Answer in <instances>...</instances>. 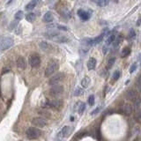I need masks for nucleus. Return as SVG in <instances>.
Masks as SVG:
<instances>
[{"label":"nucleus","mask_w":141,"mask_h":141,"mask_svg":"<svg viewBox=\"0 0 141 141\" xmlns=\"http://www.w3.org/2000/svg\"><path fill=\"white\" fill-rule=\"evenodd\" d=\"M64 86H60V85H57V86H53L52 87L49 89V94L51 97H57V96L60 95L64 92Z\"/></svg>","instance_id":"obj_5"},{"label":"nucleus","mask_w":141,"mask_h":141,"mask_svg":"<svg viewBox=\"0 0 141 141\" xmlns=\"http://www.w3.org/2000/svg\"><path fill=\"white\" fill-rule=\"evenodd\" d=\"M137 86H138V89H140V90H141V74H140V76H139V77H138V82H137Z\"/></svg>","instance_id":"obj_38"},{"label":"nucleus","mask_w":141,"mask_h":141,"mask_svg":"<svg viewBox=\"0 0 141 141\" xmlns=\"http://www.w3.org/2000/svg\"><path fill=\"white\" fill-rule=\"evenodd\" d=\"M85 109H86V104H85L84 102H79V107H78V112H79V114H83V112H84Z\"/></svg>","instance_id":"obj_25"},{"label":"nucleus","mask_w":141,"mask_h":141,"mask_svg":"<svg viewBox=\"0 0 141 141\" xmlns=\"http://www.w3.org/2000/svg\"><path fill=\"white\" fill-rule=\"evenodd\" d=\"M114 2H115V3H117V2H118V0H114Z\"/></svg>","instance_id":"obj_43"},{"label":"nucleus","mask_w":141,"mask_h":141,"mask_svg":"<svg viewBox=\"0 0 141 141\" xmlns=\"http://www.w3.org/2000/svg\"><path fill=\"white\" fill-rule=\"evenodd\" d=\"M16 64H17V67L20 70H24L26 68V61L25 59L22 57H20L16 61Z\"/></svg>","instance_id":"obj_14"},{"label":"nucleus","mask_w":141,"mask_h":141,"mask_svg":"<svg viewBox=\"0 0 141 141\" xmlns=\"http://www.w3.org/2000/svg\"><path fill=\"white\" fill-rule=\"evenodd\" d=\"M44 106H46L47 108H51L53 109L60 110V109H62L63 106H64V102H63L62 100L56 99V100H52V101H49Z\"/></svg>","instance_id":"obj_4"},{"label":"nucleus","mask_w":141,"mask_h":141,"mask_svg":"<svg viewBox=\"0 0 141 141\" xmlns=\"http://www.w3.org/2000/svg\"><path fill=\"white\" fill-rule=\"evenodd\" d=\"M132 110H133L132 106L131 104H129V103H125V104L122 107V113H123L124 115H125V116H130V115L132 113Z\"/></svg>","instance_id":"obj_11"},{"label":"nucleus","mask_w":141,"mask_h":141,"mask_svg":"<svg viewBox=\"0 0 141 141\" xmlns=\"http://www.w3.org/2000/svg\"><path fill=\"white\" fill-rule=\"evenodd\" d=\"M64 74L63 72H58L56 75H54L51 79H49V84L50 86H57L59 82H61L64 79Z\"/></svg>","instance_id":"obj_6"},{"label":"nucleus","mask_w":141,"mask_h":141,"mask_svg":"<svg viewBox=\"0 0 141 141\" xmlns=\"http://www.w3.org/2000/svg\"><path fill=\"white\" fill-rule=\"evenodd\" d=\"M120 75H121V73H120L119 70H116V72L113 73V76H112V79H114L115 81H116L118 79L120 78Z\"/></svg>","instance_id":"obj_29"},{"label":"nucleus","mask_w":141,"mask_h":141,"mask_svg":"<svg viewBox=\"0 0 141 141\" xmlns=\"http://www.w3.org/2000/svg\"><path fill=\"white\" fill-rule=\"evenodd\" d=\"M83 94V90L81 88H77L74 92V95L75 96H79Z\"/></svg>","instance_id":"obj_35"},{"label":"nucleus","mask_w":141,"mask_h":141,"mask_svg":"<svg viewBox=\"0 0 141 141\" xmlns=\"http://www.w3.org/2000/svg\"><path fill=\"white\" fill-rule=\"evenodd\" d=\"M57 27L58 29H60V30H64V31H67L68 28L66 27H64V26H60V25H57Z\"/></svg>","instance_id":"obj_37"},{"label":"nucleus","mask_w":141,"mask_h":141,"mask_svg":"<svg viewBox=\"0 0 141 141\" xmlns=\"http://www.w3.org/2000/svg\"><path fill=\"white\" fill-rule=\"evenodd\" d=\"M58 69H59V64L57 61H52V62H50L48 64L47 68L45 70V77L51 76Z\"/></svg>","instance_id":"obj_3"},{"label":"nucleus","mask_w":141,"mask_h":141,"mask_svg":"<svg viewBox=\"0 0 141 141\" xmlns=\"http://www.w3.org/2000/svg\"><path fill=\"white\" fill-rule=\"evenodd\" d=\"M39 114L42 115V116H46V117H50V113L47 110H44V109H41V110H39Z\"/></svg>","instance_id":"obj_28"},{"label":"nucleus","mask_w":141,"mask_h":141,"mask_svg":"<svg viewBox=\"0 0 141 141\" xmlns=\"http://www.w3.org/2000/svg\"><path fill=\"white\" fill-rule=\"evenodd\" d=\"M14 17H15L16 20H21L22 19L24 18L23 12H22V11H18V12L15 13V15H14Z\"/></svg>","instance_id":"obj_26"},{"label":"nucleus","mask_w":141,"mask_h":141,"mask_svg":"<svg viewBox=\"0 0 141 141\" xmlns=\"http://www.w3.org/2000/svg\"><path fill=\"white\" fill-rule=\"evenodd\" d=\"M29 64H30L31 67L33 68H38L41 64V58L39 55L37 54H33L29 57Z\"/></svg>","instance_id":"obj_7"},{"label":"nucleus","mask_w":141,"mask_h":141,"mask_svg":"<svg viewBox=\"0 0 141 141\" xmlns=\"http://www.w3.org/2000/svg\"><path fill=\"white\" fill-rule=\"evenodd\" d=\"M139 60H141V54L139 55Z\"/></svg>","instance_id":"obj_45"},{"label":"nucleus","mask_w":141,"mask_h":141,"mask_svg":"<svg viewBox=\"0 0 141 141\" xmlns=\"http://www.w3.org/2000/svg\"><path fill=\"white\" fill-rule=\"evenodd\" d=\"M136 69H137V64H132V65H131V69H130V72H131V73H132V72H134Z\"/></svg>","instance_id":"obj_39"},{"label":"nucleus","mask_w":141,"mask_h":141,"mask_svg":"<svg viewBox=\"0 0 141 141\" xmlns=\"http://www.w3.org/2000/svg\"><path fill=\"white\" fill-rule=\"evenodd\" d=\"M26 135H27V138L30 140L37 139L42 136V131L35 127H29L26 131Z\"/></svg>","instance_id":"obj_1"},{"label":"nucleus","mask_w":141,"mask_h":141,"mask_svg":"<svg viewBox=\"0 0 141 141\" xmlns=\"http://www.w3.org/2000/svg\"><path fill=\"white\" fill-rule=\"evenodd\" d=\"M89 84H90V78L86 76V77H85L84 79H82V81H81V86L84 88H86L89 86Z\"/></svg>","instance_id":"obj_20"},{"label":"nucleus","mask_w":141,"mask_h":141,"mask_svg":"<svg viewBox=\"0 0 141 141\" xmlns=\"http://www.w3.org/2000/svg\"><path fill=\"white\" fill-rule=\"evenodd\" d=\"M88 103H89V105L90 106H94V95H90L89 96V98H88Z\"/></svg>","instance_id":"obj_34"},{"label":"nucleus","mask_w":141,"mask_h":141,"mask_svg":"<svg viewBox=\"0 0 141 141\" xmlns=\"http://www.w3.org/2000/svg\"><path fill=\"white\" fill-rule=\"evenodd\" d=\"M109 3V0H98L96 5L100 7H104L106 5H108Z\"/></svg>","instance_id":"obj_24"},{"label":"nucleus","mask_w":141,"mask_h":141,"mask_svg":"<svg viewBox=\"0 0 141 141\" xmlns=\"http://www.w3.org/2000/svg\"><path fill=\"white\" fill-rule=\"evenodd\" d=\"M96 64H97V62H96V59L94 58V57H92V58H90L88 60L87 62V68L89 70H94L96 67Z\"/></svg>","instance_id":"obj_16"},{"label":"nucleus","mask_w":141,"mask_h":141,"mask_svg":"<svg viewBox=\"0 0 141 141\" xmlns=\"http://www.w3.org/2000/svg\"><path fill=\"white\" fill-rule=\"evenodd\" d=\"M115 41H116V34H112L109 35V37L107 39V41H106V46H109L110 45L112 42H114Z\"/></svg>","instance_id":"obj_21"},{"label":"nucleus","mask_w":141,"mask_h":141,"mask_svg":"<svg viewBox=\"0 0 141 141\" xmlns=\"http://www.w3.org/2000/svg\"><path fill=\"white\" fill-rule=\"evenodd\" d=\"M138 94H137V92L135 90H129L127 93H126L125 94V97L126 99L128 100V101H133L134 102L135 100L137 99V97H138Z\"/></svg>","instance_id":"obj_9"},{"label":"nucleus","mask_w":141,"mask_h":141,"mask_svg":"<svg viewBox=\"0 0 141 141\" xmlns=\"http://www.w3.org/2000/svg\"><path fill=\"white\" fill-rule=\"evenodd\" d=\"M14 44V41L11 37H2L1 42H0V49L1 51L6 50L10 49L12 45Z\"/></svg>","instance_id":"obj_2"},{"label":"nucleus","mask_w":141,"mask_h":141,"mask_svg":"<svg viewBox=\"0 0 141 141\" xmlns=\"http://www.w3.org/2000/svg\"><path fill=\"white\" fill-rule=\"evenodd\" d=\"M108 52V46H104L103 47V54H106Z\"/></svg>","instance_id":"obj_40"},{"label":"nucleus","mask_w":141,"mask_h":141,"mask_svg":"<svg viewBox=\"0 0 141 141\" xmlns=\"http://www.w3.org/2000/svg\"><path fill=\"white\" fill-rule=\"evenodd\" d=\"M103 37H104V33L101 34H100L99 36L95 37L94 39H93V45H96V44L100 43V42L103 40Z\"/></svg>","instance_id":"obj_19"},{"label":"nucleus","mask_w":141,"mask_h":141,"mask_svg":"<svg viewBox=\"0 0 141 141\" xmlns=\"http://www.w3.org/2000/svg\"><path fill=\"white\" fill-rule=\"evenodd\" d=\"M135 35H136V33H135L134 29H131L129 32V34H128V38L131 40V39L135 38Z\"/></svg>","instance_id":"obj_32"},{"label":"nucleus","mask_w":141,"mask_h":141,"mask_svg":"<svg viewBox=\"0 0 141 141\" xmlns=\"http://www.w3.org/2000/svg\"><path fill=\"white\" fill-rule=\"evenodd\" d=\"M140 24H141V18L138 19V22H137V26H140Z\"/></svg>","instance_id":"obj_41"},{"label":"nucleus","mask_w":141,"mask_h":141,"mask_svg":"<svg viewBox=\"0 0 141 141\" xmlns=\"http://www.w3.org/2000/svg\"><path fill=\"white\" fill-rule=\"evenodd\" d=\"M133 141H138V138H136V139H134Z\"/></svg>","instance_id":"obj_44"},{"label":"nucleus","mask_w":141,"mask_h":141,"mask_svg":"<svg viewBox=\"0 0 141 141\" xmlns=\"http://www.w3.org/2000/svg\"><path fill=\"white\" fill-rule=\"evenodd\" d=\"M18 25V20H13V21L12 22V23L10 24V27H9V28H10V30H12V29H14L16 27H17Z\"/></svg>","instance_id":"obj_33"},{"label":"nucleus","mask_w":141,"mask_h":141,"mask_svg":"<svg viewBox=\"0 0 141 141\" xmlns=\"http://www.w3.org/2000/svg\"><path fill=\"white\" fill-rule=\"evenodd\" d=\"M140 104H141V99H140L139 96H138L137 99L135 100V101H134V109L138 110V108L140 107Z\"/></svg>","instance_id":"obj_27"},{"label":"nucleus","mask_w":141,"mask_h":141,"mask_svg":"<svg viewBox=\"0 0 141 141\" xmlns=\"http://www.w3.org/2000/svg\"><path fill=\"white\" fill-rule=\"evenodd\" d=\"M130 54H131V49H130L129 47H125V48H124L123 50H122L121 57H126L127 56H129Z\"/></svg>","instance_id":"obj_23"},{"label":"nucleus","mask_w":141,"mask_h":141,"mask_svg":"<svg viewBox=\"0 0 141 141\" xmlns=\"http://www.w3.org/2000/svg\"><path fill=\"white\" fill-rule=\"evenodd\" d=\"M70 132H72V128L70 126H64L61 131V132L59 133V135H61L62 137H68Z\"/></svg>","instance_id":"obj_15"},{"label":"nucleus","mask_w":141,"mask_h":141,"mask_svg":"<svg viewBox=\"0 0 141 141\" xmlns=\"http://www.w3.org/2000/svg\"><path fill=\"white\" fill-rule=\"evenodd\" d=\"M78 15H79V17L83 21H86V20H88L91 17V14L89 13L88 12H86V11L82 10V9L78 10Z\"/></svg>","instance_id":"obj_10"},{"label":"nucleus","mask_w":141,"mask_h":141,"mask_svg":"<svg viewBox=\"0 0 141 141\" xmlns=\"http://www.w3.org/2000/svg\"><path fill=\"white\" fill-rule=\"evenodd\" d=\"M91 1H92V2H94V3H97V1H98V0H91Z\"/></svg>","instance_id":"obj_42"},{"label":"nucleus","mask_w":141,"mask_h":141,"mask_svg":"<svg viewBox=\"0 0 141 141\" xmlns=\"http://www.w3.org/2000/svg\"><path fill=\"white\" fill-rule=\"evenodd\" d=\"M54 20V16H53V13L51 12H47L45 14H44L43 16V20L45 22H47V23H50V22H52Z\"/></svg>","instance_id":"obj_18"},{"label":"nucleus","mask_w":141,"mask_h":141,"mask_svg":"<svg viewBox=\"0 0 141 141\" xmlns=\"http://www.w3.org/2000/svg\"><path fill=\"white\" fill-rule=\"evenodd\" d=\"M32 124L34 126H35V127L42 128V127H45V126L47 125V122H46V120L44 119V118L34 117V118H33V120H32Z\"/></svg>","instance_id":"obj_8"},{"label":"nucleus","mask_w":141,"mask_h":141,"mask_svg":"<svg viewBox=\"0 0 141 141\" xmlns=\"http://www.w3.org/2000/svg\"><path fill=\"white\" fill-rule=\"evenodd\" d=\"M115 61H116V58H115V57L109 58V60L108 61V68H109V69H110V68L112 67L113 64H115Z\"/></svg>","instance_id":"obj_31"},{"label":"nucleus","mask_w":141,"mask_h":141,"mask_svg":"<svg viewBox=\"0 0 141 141\" xmlns=\"http://www.w3.org/2000/svg\"><path fill=\"white\" fill-rule=\"evenodd\" d=\"M38 2H39V0H32V1H30L27 5H26L25 9L27 11H32L33 9H34V7L37 5Z\"/></svg>","instance_id":"obj_17"},{"label":"nucleus","mask_w":141,"mask_h":141,"mask_svg":"<svg viewBox=\"0 0 141 141\" xmlns=\"http://www.w3.org/2000/svg\"><path fill=\"white\" fill-rule=\"evenodd\" d=\"M52 41L56 42H58V43H65V42H68V38L64 35H62L59 34L58 35H57L56 37H54L52 39Z\"/></svg>","instance_id":"obj_12"},{"label":"nucleus","mask_w":141,"mask_h":141,"mask_svg":"<svg viewBox=\"0 0 141 141\" xmlns=\"http://www.w3.org/2000/svg\"><path fill=\"white\" fill-rule=\"evenodd\" d=\"M26 20L28 22H30V23H32V22H34L35 20V14L33 13V12H29V13H27V15H26Z\"/></svg>","instance_id":"obj_22"},{"label":"nucleus","mask_w":141,"mask_h":141,"mask_svg":"<svg viewBox=\"0 0 141 141\" xmlns=\"http://www.w3.org/2000/svg\"><path fill=\"white\" fill-rule=\"evenodd\" d=\"M101 107H97L95 109H94V110H93L92 112H91V115H92V116H94V115H96L100 110H101Z\"/></svg>","instance_id":"obj_36"},{"label":"nucleus","mask_w":141,"mask_h":141,"mask_svg":"<svg viewBox=\"0 0 141 141\" xmlns=\"http://www.w3.org/2000/svg\"><path fill=\"white\" fill-rule=\"evenodd\" d=\"M39 46H40L41 49H42V50L45 51V52H49V50H50V49H51L50 44H49L47 42H45V41L40 42V43H39Z\"/></svg>","instance_id":"obj_13"},{"label":"nucleus","mask_w":141,"mask_h":141,"mask_svg":"<svg viewBox=\"0 0 141 141\" xmlns=\"http://www.w3.org/2000/svg\"><path fill=\"white\" fill-rule=\"evenodd\" d=\"M135 119H136V121L138 122V123L141 124V109L137 111L136 116H135Z\"/></svg>","instance_id":"obj_30"}]
</instances>
